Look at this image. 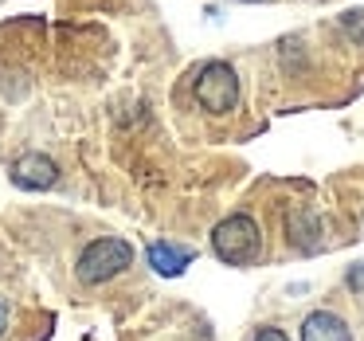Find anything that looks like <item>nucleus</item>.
Segmentation results:
<instances>
[{
    "label": "nucleus",
    "instance_id": "nucleus-1",
    "mask_svg": "<svg viewBox=\"0 0 364 341\" xmlns=\"http://www.w3.org/2000/svg\"><path fill=\"white\" fill-rule=\"evenodd\" d=\"M212 251H215V259L228 263V267H247V263H255L262 251V231H259V224H255V216L235 212V216H228V220H220L212 228Z\"/></svg>",
    "mask_w": 364,
    "mask_h": 341
},
{
    "label": "nucleus",
    "instance_id": "nucleus-2",
    "mask_svg": "<svg viewBox=\"0 0 364 341\" xmlns=\"http://www.w3.org/2000/svg\"><path fill=\"white\" fill-rule=\"evenodd\" d=\"M129 263H134V247H129L126 239H118V236H102V239H95V243L82 247V255H79V283H90V286L110 283V278L122 275Z\"/></svg>",
    "mask_w": 364,
    "mask_h": 341
},
{
    "label": "nucleus",
    "instance_id": "nucleus-3",
    "mask_svg": "<svg viewBox=\"0 0 364 341\" xmlns=\"http://www.w3.org/2000/svg\"><path fill=\"white\" fill-rule=\"evenodd\" d=\"M192 95H196V103L204 106L208 114H231L239 106V75L235 67L228 63H204L196 75V83H192Z\"/></svg>",
    "mask_w": 364,
    "mask_h": 341
},
{
    "label": "nucleus",
    "instance_id": "nucleus-4",
    "mask_svg": "<svg viewBox=\"0 0 364 341\" xmlns=\"http://www.w3.org/2000/svg\"><path fill=\"white\" fill-rule=\"evenodd\" d=\"M9 177H12V184H16V189L43 192V189H51V184L59 181V165L48 157V153H24V157L12 161Z\"/></svg>",
    "mask_w": 364,
    "mask_h": 341
},
{
    "label": "nucleus",
    "instance_id": "nucleus-5",
    "mask_svg": "<svg viewBox=\"0 0 364 341\" xmlns=\"http://www.w3.org/2000/svg\"><path fill=\"white\" fill-rule=\"evenodd\" d=\"M149 267L157 271V275H165V278H176V275H184L188 271V263L196 259V251L192 247H181V243H168V239H157V243H149Z\"/></svg>",
    "mask_w": 364,
    "mask_h": 341
},
{
    "label": "nucleus",
    "instance_id": "nucleus-6",
    "mask_svg": "<svg viewBox=\"0 0 364 341\" xmlns=\"http://www.w3.org/2000/svg\"><path fill=\"white\" fill-rule=\"evenodd\" d=\"M286 239H290L298 251H317V247H321V220H317V212L294 208V212L286 216Z\"/></svg>",
    "mask_w": 364,
    "mask_h": 341
},
{
    "label": "nucleus",
    "instance_id": "nucleus-7",
    "mask_svg": "<svg viewBox=\"0 0 364 341\" xmlns=\"http://www.w3.org/2000/svg\"><path fill=\"white\" fill-rule=\"evenodd\" d=\"M301 341H353V330L333 310H314L301 322Z\"/></svg>",
    "mask_w": 364,
    "mask_h": 341
},
{
    "label": "nucleus",
    "instance_id": "nucleus-8",
    "mask_svg": "<svg viewBox=\"0 0 364 341\" xmlns=\"http://www.w3.org/2000/svg\"><path fill=\"white\" fill-rule=\"evenodd\" d=\"M341 28L353 36V43H364V12H345V16H341Z\"/></svg>",
    "mask_w": 364,
    "mask_h": 341
},
{
    "label": "nucleus",
    "instance_id": "nucleus-9",
    "mask_svg": "<svg viewBox=\"0 0 364 341\" xmlns=\"http://www.w3.org/2000/svg\"><path fill=\"white\" fill-rule=\"evenodd\" d=\"M345 283H348V290L364 294V263H356V267L348 271V275H345Z\"/></svg>",
    "mask_w": 364,
    "mask_h": 341
},
{
    "label": "nucleus",
    "instance_id": "nucleus-10",
    "mask_svg": "<svg viewBox=\"0 0 364 341\" xmlns=\"http://www.w3.org/2000/svg\"><path fill=\"white\" fill-rule=\"evenodd\" d=\"M255 341H290V337H286L282 330H274V325H262V330L255 333Z\"/></svg>",
    "mask_w": 364,
    "mask_h": 341
},
{
    "label": "nucleus",
    "instance_id": "nucleus-11",
    "mask_svg": "<svg viewBox=\"0 0 364 341\" xmlns=\"http://www.w3.org/2000/svg\"><path fill=\"white\" fill-rule=\"evenodd\" d=\"M9 302H4V298H0V333H4V330H9Z\"/></svg>",
    "mask_w": 364,
    "mask_h": 341
}]
</instances>
